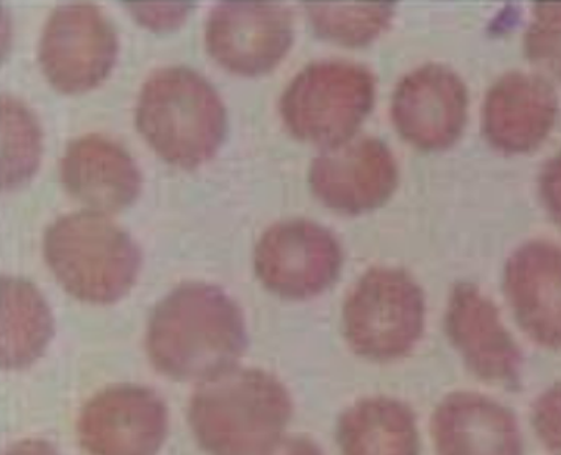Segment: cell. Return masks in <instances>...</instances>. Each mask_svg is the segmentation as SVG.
I'll return each mask as SVG.
<instances>
[{"label": "cell", "instance_id": "6da1fadb", "mask_svg": "<svg viewBox=\"0 0 561 455\" xmlns=\"http://www.w3.org/2000/svg\"><path fill=\"white\" fill-rule=\"evenodd\" d=\"M245 349L241 308L210 284H181L157 304L148 321V357L172 379L204 383L233 369Z\"/></svg>", "mask_w": 561, "mask_h": 455}, {"label": "cell", "instance_id": "7a4b0ae2", "mask_svg": "<svg viewBox=\"0 0 561 455\" xmlns=\"http://www.w3.org/2000/svg\"><path fill=\"white\" fill-rule=\"evenodd\" d=\"M293 416L287 388L260 369H230L206 379L190 400L188 421L210 455H267Z\"/></svg>", "mask_w": 561, "mask_h": 455}, {"label": "cell", "instance_id": "3957f363", "mask_svg": "<svg viewBox=\"0 0 561 455\" xmlns=\"http://www.w3.org/2000/svg\"><path fill=\"white\" fill-rule=\"evenodd\" d=\"M136 127L163 160L192 169L216 155L225 140L226 106L199 72L169 66L144 82Z\"/></svg>", "mask_w": 561, "mask_h": 455}, {"label": "cell", "instance_id": "277c9868", "mask_svg": "<svg viewBox=\"0 0 561 455\" xmlns=\"http://www.w3.org/2000/svg\"><path fill=\"white\" fill-rule=\"evenodd\" d=\"M49 269L69 295L89 304H114L138 278L140 250L131 236L101 213L61 215L44 236Z\"/></svg>", "mask_w": 561, "mask_h": 455}, {"label": "cell", "instance_id": "5b68a950", "mask_svg": "<svg viewBox=\"0 0 561 455\" xmlns=\"http://www.w3.org/2000/svg\"><path fill=\"white\" fill-rule=\"evenodd\" d=\"M377 82L365 65L344 59L312 61L284 90V123L296 138L332 145L353 138L373 110Z\"/></svg>", "mask_w": 561, "mask_h": 455}, {"label": "cell", "instance_id": "8992f818", "mask_svg": "<svg viewBox=\"0 0 561 455\" xmlns=\"http://www.w3.org/2000/svg\"><path fill=\"white\" fill-rule=\"evenodd\" d=\"M419 283L399 268L363 273L344 305V333L351 349L374 362H391L414 349L424 327Z\"/></svg>", "mask_w": 561, "mask_h": 455}, {"label": "cell", "instance_id": "52a82bcc", "mask_svg": "<svg viewBox=\"0 0 561 455\" xmlns=\"http://www.w3.org/2000/svg\"><path fill=\"white\" fill-rule=\"evenodd\" d=\"M117 53V32L101 8L65 3L45 24L39 64L49 84L76 94L101 84L110 76Z\"/></svg>", "mask_w": 561, "mask_h": 455}, {"label": "cell", "instance_id": "ba28073f", "mask_svg": "<svg viewBox=\"0 0 561 455\" xmlns=\"http://www.w3.org/2000/svg\"><path fill=\"white\" fill-rule=\"evenodd\" d=\"M342 262L344 251L336 236L307 218L275 223L254 251L259 280L286 299L320 295L335 283Z\"/></svg>", "mask_w": 561, "mask_h": 455}, {"label": "cell", "instance_id": "9c48e42d", "mask_svg": "<svg viewBox=\"0 0 561 455\" xmlns=\"http://www.w3.org/2000/svg\"><path fill=\"white\" fill-rule=\"evenodd\" d=\"M293 24L291 11L283 3H220L206 22V48L230 72L260 76L286 56Z\"/></svg>", "mask_w": 561, "mask_h": 455}, {"label": "cell", "instance_id": "30bf717a", "mask_svg": "<svg viewBox=\"0 0 561 455\" xmlns=\"http://www.w3.org/2000/svg\"><path fill=\"white\" fill-rule=\"evenodd\" d=\"M168 424L167 405L150 388L115 386L82 408L78 440L89 455H156Z\"/></svg>", "mask_w": 561, "mask_h": 455}, {"label": "cell", "instance_id": "8fae6325", "mask_svg": "<svg viewBox=\"0 0 561 455\" xmlns=\"http://www.w3.org/2000/svg\"><path fill=\"white\" fill-rule=\"evenodd\" d=\"M398 180L393 151L374 136H358L325 148L309 169L316 196L346 214L378 208L389 201Z\"/></svg>", "mask_w": 561, "mask_h": 455}, {"label": "cell", "instance_id": "7c38bea8", "mask_svg": "<svg viewBox=\"0 0 561 455\" xmlns=\"http://www.w3.org/2000/svg\"><path fill=\"white\" fill-rule=\"evenodd\" d=\"M469 91L448 66L426 64L396 86L391 117L396 129L421 150H440L456 143L468 120Z\"/></svg>", "mask_w": 561, "mask_h": 455}, {"label": "cell", "instance_id": "4fadbf2b", "mask_svg": "<svg viewBox=\"0 0 561 455\" xmlns=\"http://www.w3.org/2000/svg\"><path fill=\"white\" fill-rule=\"evenodd\" d=\"M445 326L454 346L478 378L501 386L518 383V345L503 325L496 305L478 285L463 281L453 288Z\"/></svg>", "mask_w": 561, "mask_h": 455}, {"label": "cell", "instance_id": "5bb4252c", "mask_svg": "<svg viewBox=\"0 0 561 455\" xmlns=\"http://www.w3.org/2000/svg\"><path fill=\"white\" fill-rule=\"evenodd\" d=\"M559 114L551 82L536 73L511 70L486 91L482 124L489 143L506 152H526L550 134Z\"/></svg>", "mask_w": 561, "mask_h": 455}, {"label": "cell", "instance_id": "9a60e30c", "mask_svg": "<svg viewBox=\"0 0 561 455\" xmlns=\"http://www.w3.org/2000/svg\"><path fill=\"white\" fill-rule=\"evenodd\" d=\"M505 293L524 332L561 350V247L536 239L507 259Z\"/></svg>", "mask_w": 561, "mask_h": 455}, {"label": "cell", "instance_id": "2e32d148", "mask_svg": "<svg viewBox=\"0 0 561 455\" xmlns=\"http://www.w3.org/2000/svg\"><path fill=\"white\" fill-rule=\"evenodd\" d=\"M65 189L94 213H118L142 187L136 161L114 139L89 134L73 139L60 161Z\"/></svg>", "mask_w": 561, "mask_h": 455}, {"label": "cell", "instance_id": "e0dca14e", "mask_svg": "<svg viewBox=\"0 0 561 455\" xmlns=\"http://www.w3.org/2000/svg\"><path fill=\"white\" fill-rule=\"evenodd\" d=\"M437 455H522V434L513 413L476 393H457L432 420Z\"/></svg>", "mask_w": 561, "mask_h": 455}, {"label": "cell", "instance_id": "ac0fdd59", "mask_svg": "<svg viewBox=\"0 0 561 455\" xmlns=\"http://www.w3.org/2000/svg\"><path fill=\"white\" fill-rule=\"evenodd\" d=\"M342 455H419L420 440L411 409L387 397L360 400L341 417Z\"/></svg>", "mask_w": 561, "mask_h": 455}, {"label": "cell", "instance_id": "d6986e66", "mask_svg": "<svg viewBox=\"0 0 561 455\" xmlns=\"http://www.w3.org/2000/svg\"><path fill=\"white\" fill-rule=\"evenodd\" d=\"M55 321L39 289L20 276L2 278V359L7 369H22L44 353Z\"/></svg>", "mask_w": 561, "mask_h": 455}, {"label": "cell", "instance_id": "ffe728a7", "mask_svg": "<svg viewBox=\"0 0 561 455\" xmlns=\"http://www.w3.org/2000/svg\"><path fill=\"white\" fill-rule=\"evenodd\" d=\"M2 181L15 187L38 168L43 152V132L38 120L20 99H2Z\"/></svg>", "mask_w": 561, "mask_h": 455}, {"label": "cell", "instance_id": "44dd1931", "mask_svg": "<svg viewBox=\"0 0 561 455\" xmlns=\"http://www.w3.org/2000/svg\"><path fill=\"white\" fill-rule=\"evenodd\" d=\"M319 35L344 45H365L389 26L393 3H307Z\"/></svg>", "mask_w": 561, "mask_h": 455}, {"label": "cell", "instance_id": "7402d4cb", "mask_svg": "<svg viewBox=\"0 0 561 455\" xmlns=\"http://www.w3.org/2000/svg\"><path fill=\"white\" fill-rule=\"evenodd\" d=\"M527 57L561 80V3H538L524 36Z\"/></svg>", "mask_w": 561, "mask_h": 455}, {"label": "cell", "instance_id": "603a6c76", "mask_svg": "<svg viewBox=\"0 0 561 455\" xmlns=\"http://www.w3.org/2000/svg\"><path fill=\"white\" fill-rule=\"evenodd\" d=\"M534 424L552 455H561V386L548 390L535 405Z\"/></svg>", "mask_w": 561, "mask_h": 455}, {"label": "cell", "instance_id": "cb8c5ba5", "mask_svg": "<svg viewBox=\"0 0 561 455\" xmlns=\"http://www.w3.org/2000/svg\"><path fill=\"white\" fill-rule=\"evenodd\" d=\"M131 14L152 31H169L180 26L192 11L190 3H127Z\"/></svg>", "mask_w": 561, "mask_h": 455}, {"label": "cell", "instance_id": "d4e9b609", "mask_svg": "<svg viewBox=\"0 0 561 455\" xmlns=\"http://www.w3.org/2000/svg\"><path fill=\"white\" fill-rule=\"evenodd\" d=\"M539 184L548 213L561 226V150L543 167Z\"/></svg>", "mask_w": 561, "mask_h": 455}, {"label": "cell", "instance_id": "484cf974", "mask_svg": "<svg viewBox=\"0 0 561 455\" xmlns=\"http://www.w3.org/2000/svg\"><path fill=\"white\" fill-rule=\"evenodd\" d=\"M267 455H323V453L308 437L296 436L280 441V444Z\"/></svg>", "mask_w": 561, "mask_h": 455}, {"label": "cell", "instance_id": "4316f807", "mask_svg": "<svg viewBox=\"0 0 561 455\" xmlns=\"http://www.w3.org/2000/svg\"><path fill=\"white\" fill-rule=\"evenodd\" d=\"M5 455H60L48 442L39 440H27L12 445Z\"/></svg>", "mask_w": 561, "mask_h": 455}]
</instances>
